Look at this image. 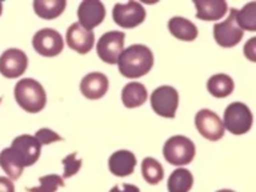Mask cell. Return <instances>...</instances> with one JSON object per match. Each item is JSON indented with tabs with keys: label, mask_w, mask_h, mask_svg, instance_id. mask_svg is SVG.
<instances>
[{
	"label": "cell",
	"mask_w": 256,
	"mask_h": 192,
	"mask_svg": "<svg viewBox=\"0 0 256 192\" xmlns=\"http://www.w3.org/2000/svg\"><path fill=\"white\" fill-rule=\"evenodd\" d=\"M120 74L124 78L136 79L147 75L154 66V54L147 46L134 44L126 48L118 60Z\"/></svg>",
	"instance_id": "1"
},
{
	"label": "cell",
	"mask_w": 256,
	"mask_h": 192,
	"mask_svg": "<svg viewBox=\"0 0 256 192\" xmlns=\"http://www.w3.org/2000/svg\"><path fill=\"white\" fill-rule=\"evenodd\" d=\"M14 94L16 103L30 114H38L47 104V95L43 86L38 80L31 78L19 80L16 83Z\"/></svg>",
	"instance_id": "2"
},
{
	"label": "cell",
	"mask_w": 256,
	"mask_h": 192,
	"mask_svg": "<svg viewBox=\"0 0 256 192\" xmlns=\"http://www.w3.org/2000/svg\"><path fill=\"white\" fill-rule=\"evenodd\" d=\"M196 154L195 143L186 136H172L164 143V159L172 166H187L194 160Z\"/></svg>",
	"instance_id": "3"
},
{
	"label": "cell",
	"mask_w": 256,
	"mask_h": 192,
	"mask_svg": "<svg viewBox=\"0 0 256 192\" xmlns=\"http://www.w3.org/2000/svg\"><path fill=\"white\" fill-rule=\"evenodd\" d=\"M254 118L251 110L244 103H231L224 111V128L234 135H244L252 127Z\"/></svg>",
	"instance_id": "4"
},
{
	"label": "cell",
	"mask_w": 256,
	"mask_h": 192,
	"mask_svg": "<svg viewBox=\"0 0 256 192\" xmlns=\"http://www.w3.org/2000/svg\"><path fill=\"white\" fill-rule=\"evenodd\" d=\"M179 106V94L171 86H160L151 94V107L156 115L174 119Z\"/></svg>",
	"instance_id": "5"
},
{
	"label": "cell",
	"mask_w": 256,
	"mask_h": 192,
	"mask_svg": "<svg viewBox=\"0 0 256 192\" xmlns=\"http://www.w3.org/2000/svg\"><path fill=\"white\" fill-rule=\"evenodd\" d=\"M236 8H231L227 19L214 26V38L220 47H235L243 39V30L236 23Z\"/></svg>",
	"instance_id": "6"
},
{
	"label": "cell",
	"mask_w": 256,
	"mask_h": 192,
	"mask_svg": "<svg viewBox=\"0 0 256 192\" xmlns=\"http://www.w3.org/2000/svg\"><path fill=\"white\" fill-rule=\"evenodd\" d=\"M124 32L110 31L100 36L96 44V52L104 63L118 64L122 52L124 51Z\"/></svg>",
	"instance_id": "7"
},
{
	"label": "cell",
	"mask_w": 256,
	"mask_h": 192,
	"mask_svg": "<svg viewBox=\"0 0 256 192\" xmlns=\"http://www.w3.org/2000/svg\"><path fill=\"white\" fill-rule=\"evenodd\" d=\"M32 46L39 55L46 58H54L62 54L64 48V40L59 32L52 28H43L34 35Z\"/></svg>",
	"instance_id": "8"
},
{
	"label": "cell",
	"mask_w": 256,
	"mask_h": 192,
	"mask_svg": "<svg viewBox=\"0 0 256 192\" xmlns=\"http://www.w3.org/2000/svg\"><path fill=\"white\" fill-rule=\"evenodd\" d=\"M195 126L204 139L218 142L224 136V124L218 114L211 110H200L195 116Z\"/></svg>",
	"instance_id": "9"
},
{
	"label": "cell",
	"mask_w": 256,
	"mask_h": 192,
	"mask_svg": "<svg viewBox=\"0 0 256 192\" xmlns=\"http://www.w3.org/2000/svg\"><path fill=\"white\" fill-rule=\"evenodd\" d=\"M112 18L122 28H135L146 19V10L138 2H128L126 4H115Z\"/></svg>",
	"instance_id": "10"
},
{
	"label": "cell",
	"mask_w": 256,
	"mask_h": 192,
	"mask_svg": "<svg viewBox=\"0 0 256 192\" xmlns=\"http://www.w3.org/2000/svg\"><path fill=\"white\" fill-rule=\"evenodd\" d=\"M28 67V58L22 50L8 48L0 56V74L8 79L19 78Z\"/></svg>",
	"instance_id": "11"
},
{
	"label": "cell",
	"mask_w": 256,
	"mask_h": 192,
	"mask_svg": "<svg viewBox=\"0 0 256 192\" xmlns=\"http://www.w3.org/2000/svg\"><path fill=\"white\" fill-rule=\"evenodd\" d=\"M11 148L22 159L24 168H26L38 162V159L40 158V151H42V144L38 142L35 136L20 135L14 139Z\"/></svg>",
	"instance_id": "12"
},
{
	"label": "cell",
	"mask_w": 256,
	"mask_h": 192,
	"mask_svg": "<svg viewBox=\"0 0 256 192\" xmlns=\"http://www.w3.org/2000/svg\"><path fill=\"white\" fill-rule=\"evenodd\" d=\"M66 42L71 50L76 51L80 55H86L94 48L95 35H94V32L86 30L79 23H74L68 27Z\"/></svg>",
	"instance_id": "13"
},
{
	"label": "cell",
	"mask_w": 256,
	"mask_h": 192,
	"mask_svg": "<svg viewBox=\"0 0 256 192\" xmlns=\"http://www.w3.org/2000/svg\"><path fill=\"white\" fill-rule=\"evenodd\" d=\"M104 18H106V8L99 0H84L78 8L79 24L90 31L92 28L100 26Z\"/></svg>",
	"instance_id": "14"
},
{
	"label": "cell",
	"mask_w": 256,
	"mask_h": 192,
	"mask_svg": "<svg viewBox=\"0 0 256 192\" xmlns=\"http://www.w3.org/2000/svg\"><path fill=\"white\" fill-rule=\"evenodd\" d=\"M108 78L102 72H91L82 79L80 91L90 100L102 99L108 91Z\"/></svg>",
	"instance_id": "15"
},
{
	"label": "cell",
	"mask_w": 256,
	"mask_h": 192,
	"mask_svg": "<svg viewBox=\"0 0 256 192\" xmlns=\"http://www.w3.org/2000/svg\"><path fill=\"white\" fill-rule=\"evenodd\" d=\"M195 7L196 18L204 22H218L228 12L226 0H196Z\"/></svg>",
	"instance_id": "16"
},
{
	"label": "cell",
	"mask_w": 256,
	"mask_h": 192,
	"mask_svg": "<svg viewBox=\"0 0 256 192\" xmlns=\"http://www.w3.org/2000/svg\"><path fill=\"white\" fill-rule=\"evenodd\" d=\"M136 166V158L128 150H119L114 152L108 160V167L111 174L119 178H126L131 175Z\"/></svg>",
	"instance_id": "17"
},
{
	"label": "cell",
	"mask_w": 256,
	"mask_h": 192,
	"mask_svg": "<svg viewBox=\"0 0 256 192\" xmlns=\"http://www.w3.org/2000/svg\"><path fill=\"white\" fill-rule=\"evenodd\" d=\"M168 30L172 36L183 42H194L198 38V27L182 16H175L168 20Z\"/></svg>",
	"instance_id": "18"
},
{
	"label": "cell",
	"mask_w": 256,
	"mask_h": 192,
	"mask_svg": "<svg viewBox=\"0 0 256 192\" xmlns=\"http://www.w3.org/2000/svg\"><path fill=\"white\" fill-rule=\"evenodd\" d=\"M148 99L147 88L144 84L132 82L124 86L122 91V102L127 108H136L143 106Z\"/></svg>",
	"instance_id": "19"
},
{
	"label": "cell",
	"mask_w": 256,
	"mask_h": 192,
	"mask_svg": "<svg viewBox=\"0 0 256 192\" xmlns=\"http://www.w3.org/2000/svg\"><path fill=\"white\" fill-rule=\"evenodd\" d=\"M0 167L3 168V171L11 180L19 179L24 170L23 162L11 147L4 148L0 152Z\"/></svg>",
	"instance_id": "20"
},
{
	"label": "cell",
	"mask_w": 256,
	"mask_h": 192,
	"mask_svg": "<svg viewBox=\"0 0 256 192\" xmlns=\"http://www.w3.org/2000/svg\"><path fill=\"white\" fill-rule=\"evenodd\" d=\"M207 90L214 98L222 99V98H227L231 95L235 90V83L231 76L226 74H216L208 79Z\"/></svg>",
	"instance_id": "21"
},
{
	"label": "cell",
	"mask_w": 256,
	"mask_h": 192,
	"mask_svg": "<svg viewBox=\"0 0 256 192\" xmlns=\"http://www.w3.org/2000/svg\"><path fill=\"white\" fill-rule=\"evenodd\" d=\"M67 7L66 0H35L34 11L39 18L52 20L59 18Z\"/></svg>",
	"instance_id": "22"
},
{
	"label": "cell",
	"mask_w": 256,
	"mask_h": 192,
	"mask_svg": "<svg viewBox=\"0 0 256 192\" xmlns=\"http://www.w3.org/2000/svg\"><path fill=\"white\" fill-rule=\"evenodd\" d=\"M194 184V176L187 168H176L168 178V192H190Z\"/></svg>",
	"instance_id": "23"
},
{
	"label": "cell",
	"mask_w": 256,
	"mask_h": 192,
	"mask_svg": "<svg viewBox=\"0 0 256 192\" xmlns=\"http://www.w3.org/2000/svg\"><path fill=\"white\" fill-rule=\"evenodd\" d=\"M142 174L148 184H159L164 178L163 166L154 158H146L142 162Z\"/></svg>",
	"instance_id": "24"
},
{
	"label": "cell",
	"mask_w": 256,
	"mask_h": 192,
	"mask_svg": "<svg viewBox=\"0 0 256 192\" xmlns=\"http://www.w3.org/2000/svg\"><path fill=\"white\" fill-rule=\"evenodd\" d=\"M236 23L242 30L256 31V3L246 4L242 10L236 11Z\"/></svg>",
	"instance_id": "25"
},
{
	"label": "cell",
	"mask_w": 256,
	"mask_h": 192,
	"mask_svg": "<svg viewBox=\"0 0 256 192\" xmlns=\"http://www.w3.org/2000/svg\"><path fill=\"white\" fill-rule=\"evenodd\" d=\"M60 187H64V179L62 176L51 174L39 178V186L36 187H26L28 192H56Z\"/></svg>",
	"instance_id": "26"
},
{
	"label": "cell",
	"mask_w": 256,
	"mask_h": 192,
	"mask_svg": "<svg viewBox=\"0 0 256 192\" xmlns=\"http://www.w3.org/2000/svg\"><path fill=\"white\" fill-rule=\"evenodd\" d=\"M82 159L78 158V154L74 152V154H70L62 160V164L64 166V171H63V179H68L71 176L76 175L79 170L82 168Z\"/></svg>",
	"instance_id": "27"
},
{
	"label": "cell",
	"mask_w": 256,
	"mask_h": 192,
	"mask_svg": "<svg viewBox=\"0 0 256 192\" xmlns=\"http://www.w3.org/2000/svg\"><path fill=\"white\" fill-rule=\"evenodd\" d=\"M35 138L42 146H47V144L55 143V142H62L63 140V138L59 134H56L55 131H52L50 128H40L39 131H36Z\"/></svg>",
	"instance_id": "28"
},
{
	"label": "cell",
	"mask_w": 256,
	"mask_h": 192,
	"mask_svg": "<svg viewBox=\"0 0 256 192\" xmlns=\"http://www.w3.org/2000/svg\"><path fill=\"white\" fill-rule=\"evenodd\" d=\"M244 56L251 62H256V38H251L244 46Z\"/></svg>",
	"instance_id": "29"
},
{
	"label": "cell",
	"mask_w": 256,
	"mask_h": 192,
	"mask_svg": "<svg viewBox=\"0 0 256 192\" xmlns=\"http://www.w3.org/2000/svg\"><path fill=\"white\" fill-rule=\"evenodd\" d=\"M0 192H15V186L10 178L0 176Z\"/></svg>",
	"instance_id": "30"
},
{
	"label": "cell",
	"mask_w": 256,
	"mask_h": 192,
	"mask_svg": "<svg viewBox=\"0 0 256 192\" xmlns=\"http://www.w3.org/2000/svg\"><path fill=\"white\" fill-rule=\"evenodd\" d=\"M110 192H140V190L134 184H120V186H115L111 188Z\"/></svg>",
	"instance_id": "31"
},
{
	"label": "cell",
	"mask_w": 256,
	"mask_h": 192,
	"mask_svg": "<svg viewBox=\"0 0 256 192\" xmlns=\"http://www.w3.org/2000/svg\"><path fill=\"white\" fill-rule=\"evenodd\" d=\"M216 192H235V191H232V190H219V191H216Z\"/></svg>",
	"instance_id": "32"
},
{
	"label": "cell",
	"mask_w": 256,
	"mask_h": 192,
	"mask_svg": "<svg viewBox=\"0 0 256 192\" xmlns=\"http://www.w3.org/2000/svg\"><path fill=\"white\" fill-rule=\"evenodd\" d=\"M2 12H3V4L0 3V15H2Z\"/></svg>",
	"instance_id": "33"
},
{
	"label": "cell",
	"mask_w": 256,
	"mask_h": 192,
	"mask_svg": "<svg viewBox=\"0 0 256 192\" xmlns=\"http://www.w3.org/2000/svg\"><path fill=\"white\" fill-rule=\"evenodd\" d=\"M0 102H2V98H0Z\"/></svg>",
	"instance_id": "34"
}]
</instances>
